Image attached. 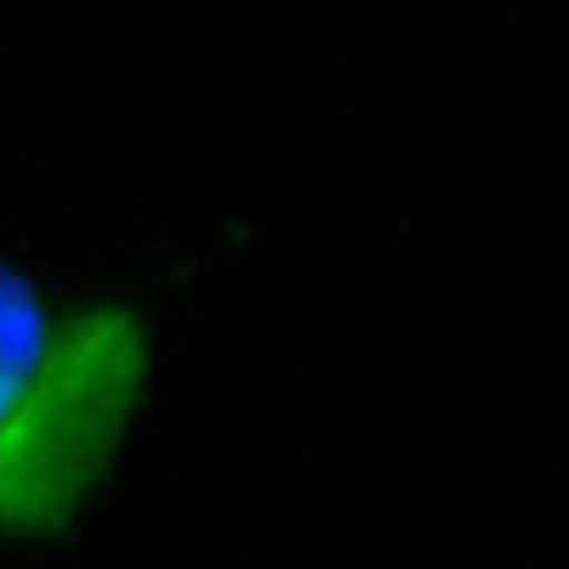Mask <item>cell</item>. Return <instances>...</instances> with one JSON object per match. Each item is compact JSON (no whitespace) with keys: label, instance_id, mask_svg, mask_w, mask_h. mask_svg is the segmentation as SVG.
Returning <instances> with one entry per match:
<instances>
[{"label":"cell","instance_id":"obj_2","mask_svg":"<svg viewBox=\"0 0 569 569\" xmlns=\"http://www.w3.org/2000/svg\"><path fill=\"white\" fill-rule=\"evenodd\" d=\"M53 329L58 316H49L36 284L0 262V431L36 391L53 347Z\"/></svg>","mask_w":569,"mask_h":569},{"label":"cell","instance_id":"obj_1","mask_svg":"<svg viewBox=\"0 0 569 569\" xmlns=\"http://www.w3.org/2000/svg\"><path fill=\"white\" fill-rule=\"evenodd\" d=\"M151 365L133 302L93 298L58 316L44 373L0 431V533H62L102 480Z\"/></svg>","mask_w":569,"mask_h":569}]
</instances>
